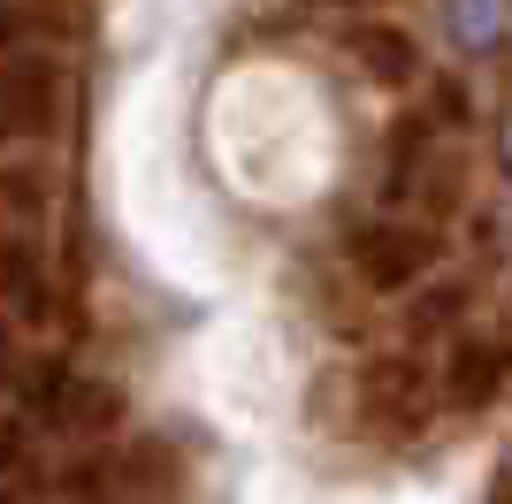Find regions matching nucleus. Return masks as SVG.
I'll list each match as a JSON object with an SVG mask.
<instances>
[{
    "instance_id": "1",
    "label": "nucleus",
    "mask_w": 512,
    "mask_h": 504,
    "mask_svg": "<svg viewBox=\"0 0 512 504\" xmlns=\"http://www.w3.org/2000/svg\"><path fill=\"white\" fill-rule=\"evenodd\" d=\"M352 268H360L367 291H413V283L436 268V230L398 222V214L360 222V230H352Z\"/></svg>"
},
{
    "instance_id": "6",
    "label": "nucleus",
    "mask_w": 512,
    "mask_h": 504,
    "mask_svg": "<svg viewBox=\"0 0 512 504\" xmlns=\"http://www.w3.org/2000/svg\"><path fill=\"white\" fill-rule=\"evenodd\" d=\"M39 123H46V77L39 69H0V138H23Z\"/></svg>"
},
{
    "instance_id": "5",
    "label": "nucleus",
    "mask_w": 512,
    "mask_h": 504,
    "mask_svg": "<svg viewBox=\"0 0 512 504\" xmlns=\"http://www.w3.org/2000/svg\"><path fill=\"white\" fill-rule=\"evenodd\" d=\"M352 54H360V69H367L375 84H406L413 62H421L398 23H360V31H352Z\"/></svg>"
},
{
    "instance_id": "4",
    "label": "nucleus",
    "mask_w": 512,
    "mask_h": 504,
    "mask_svg": "<svg viewBox=\"0 0 512 504\" xmlns=\"http://www.w3.org/2000/svg\"><path fill=\"white\" fill-rule=\"evenodd\" d=\"M505 382H512V344H497V336H467V344L444 359V398L459 405V413H482Z\"/></svg>"
},
{
    "instance_id": "9",
    "label": "nucleus",
    "mask_w": 512,
    "mask_h": 504,
    "mask_svg": "<svg viewBox=\"0 0 512 504\" xmlns=\"http://www.w3.org/2000/svg\"><path fill=\"white\" fill-rule=\"evenodd\" d=\"M8 39H16V16H8V8H0V46H8Z\"/></svg>"
},
{
    "instance_id": "2",
    "label": "nucleus",
    "mask_w": 512,
    "mask_h": 504,
    "mask_svg": "<svg viewBox=\"0 0 512 504\" xmlns=\"http://www.w3.org/2000/svg\"><path fill=\"white\" fill-rule=\"evenodd\" d=\"M31 413L46 428H62V436H107V428H123V398L107 390V382H85L69 375V367H39V390H31Z\"/></svg>"
},
{
    "instance_id": "7",
    "label": "nucleus",
    "mask_w": 512,
    "mask_h": 504,
    "mask_svg": "<svg viewBox=\"0 0 512 504\" xmlns=\"http://www.w3.org/2000/svg\"><path fill=\"white\" fill-rule=\"evenodd\" d=\"M436 8H444V31L474 54L505 39V0H436Z\"/></svg>"
},
{
    "instance_id": "8",
    "label": "nucleus",
    "mask_w": 512,
    "mask_h": 504,
    "mask_svg": "<svg viewBox=\"0 0 512 504\" xmlns=\"http://www.w3.org/2000/svg\"><path fill=\"white\" fill-rule=\"evenodd\" d=\"M497 153H505V168H512V107H505V130H497Z\"/></svg>"
},
{
    "instance_id": "3",
    "label": "nucleus",
    "mask_w": 512,
    "mask_h": 504,
    "mask_svg": "<svg viewBox=\"0 0 512 504\" xmlns=\"http://www.w3.org/2000/svg\"><path fill=\"white\" fill-rule=\"evenodd\" d=\"M360 413H367V428H383V436L421 428V413H428L421 367H413V359H375V367L360 375Z\"/></svg>"
}]
</instances>
